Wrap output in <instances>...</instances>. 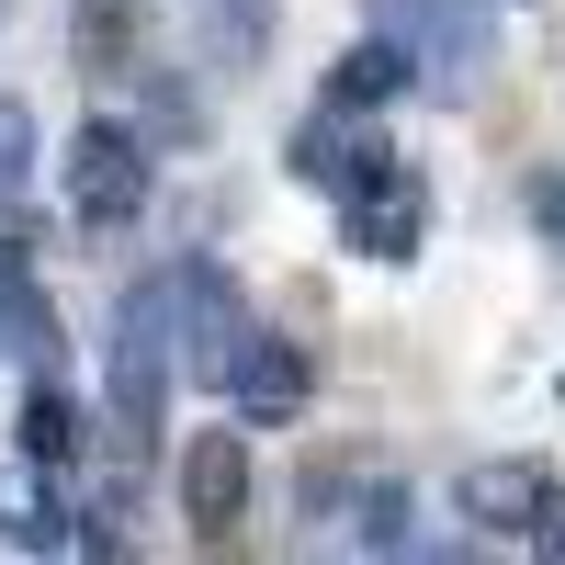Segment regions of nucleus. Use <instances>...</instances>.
Segmentation results:
<instances>
[{
    "mask_svg": "<svg viewBox=\"0 0 565 565\" xmlns=\"http://www.w3.org/2000/svg\"><path fill=\"white\" fill-rule=\"evenodd\" d=\"M181 306H170V271H136L125 295H114V340H103V362H114V418L136 441H159V418H170V385H181Z\"/></svg>",
    "mask_w": 565,
    "mask_h": 565,
    "instance_id": "f257e3e1",
    "label": "nucleus"
},
{
    "mask_svg": "<svg viewBox=\"0 0 565 565\" xmlns=\"http://www.w3.org/2000/svg\"><path fill=\"white\" fill-rule=\"evenodd\" d=\"M340 238L362 260H418V249H430V181H418L396 148H373L351 170V193H340Z\"/></svg>",
    "mask_w": 565,
    "mask_h": 565,
    "instance_id": "f03ea898",
    "label": "nucleus"
},
{
    "mask_svg": "<svg viewBox=\"0 0 565 565\" xmlns=\"http://www.w3.org/2000/svg\"><path fill=\"white\" fill-rule=\"evenodd\" d=\"M68 204H79V226H136L148 215V136L90 114L68 136Z\"/></svg>",
    "mask_w": 565,
    "mask_h": 565,
    "instance_id": "7ed1b4c3",
    "label": "nucleus"
},
{
    "mask_svg": "<svg viewBox=\"0 0 565 565\" xmlns=\"http://www.w3.org/2000/svg\"><path fill=\"white\" fill-rule=\"evenodd\" d=\"M373 34H385L418 79H441V90H463L487 68V23L463 12V0H373Z\"/></svg>",
    "mask_w": 565,
    "mask_h": 565,
    "instance_id": "20e7f679",
    "label": "nucleus"
},
{
    "mask_svg": "<svg viewBox=\"0 0 565 565\" xmlns=\"http://www.w3.org/2000/svg\"><path fill=\"white\" fill-rule=\"evenodd\" d=\"M306 396H317L306 340H282V328H249L238 373H226V407H238V430H295V418H306Z\"/></svg>",
    "mask_w": 565,
    "mask_h": 565,
    "instance_id": "39448f33",
    "label": "nucleus"
},
{
    "mask_svg": "<svg viewBox=\"0 0 565 565\" xmlns=\"http://www.w3.org/2000/svg\"><path fill=\"white\" fill-rule=\"evenodd\" d=\"M170 306H181V373L226 385L238 351H249V317H238V295H226V271H215V260H181V271H170Z\"/></svg>",
    "mask_w": 565,
    "mask_h": 565,
    "instance_id": "423d86ee",
    "label": "nucleus"
},
{
    "mask_svg": "<svg viewBox=\"0 0 565 565\" xmlns=\"http://www.w3.org/2000/svg\"><path fill=\"white\" fill-rule=\"evenodd\" d=\"M181 521L193 532L249 521V430H193V452H181Z\"/></svg>",
    "mask_w": 565,
    "mask_h": 565,
    "instance_id": "0eeeda50",
    "label": "nucleus"
},
{
    "mask_svg": "<svg viewBox=\"0 0 565 565\" xmlns=\"http://www.w3.org/2000/svg\"><path fill=\"white\" fill-rule=\"evenodd\" d=\"M0 543L34 554V565H57V543H68V498H57V476L0 463Z\"/></svg>",
    "mask_w": 565,
    "mask_h": 565,
    "instance_id": "6e6552de",
    "label": "nucleus"
},
{
    "mask_svg": "<svg viewBox=\"0 0 565 565\" xmlns=\"http://www.w3.org/2000/svg\"><path fill=\"white\" fill-rule=\"evenodd\" d=\"M452 509L476 532H532V509H543V463H463L452 476Z\"/></svg>",
    "mask_w": 565,
    "mask_h": 565,
    "instance_id": "1a4fd4ad",
    "label": "nucleus"
},
{
    "mask_svg": "<svg viewBox=\"0 0 565 565\" xmlns=\"http://www.w3.org/2000/svg\"><path fill=\"white\" fill-rule=\"evenodd\" d=\"M79 452H90V418H79V396L34 373V385H23V463H34V476H68Z\"/></svg>",
    "mask_w": 565,
    "mask_h": 565,
    "instance_id": "9d476101",
    "label": "nucleus"
},
{
    "mask_svg": "<svg viewBox=\"0 0 565 565\" xmlns=\"http://www.w3.org/2000/svg\"><path fill=\"white\" fill-rule=\"evenodd\" d=\"M418 68L396 57V45L385 34H373V45H351V57L340 68H328V114H373V103H396V90H407Z\"/></svg>",
    "mask_w": 565,
    "mask_h": 565,
    "instance_id": "9b49d317",
    "label": "nucleus"
},
{
    "mask_svg": "<svg viewBox=\"0 0 565 565\" xmlns=\"http://www.w3.org/2000/svg\"><path fill=\"white\" fill-rule=\"evenodd\" d=\"M45 340H57V317H45V295H34V271H23V249L12 238H0V351H45Z\"/></svg>",
    "mask_w": 565,
    "mask_h": 565,
    "instance_id": "f8f14e48",
    "label": "nucleus"
},
{
    "mask_svg": "<svg viewBox=\"0 0 565 565\" xmlns=\"http://www.w3.org/2000/svg\"><path fill=\"white\" fill-rule=\"evenodd\" d=\"M79 532V554L90 565H136V498L125 487H103V498H90V521H68Z\"/></svg>",
    "mask_w": 565,
    "mask_h": 565,
    "instance_id": "ddd939ff",
    "label": "nucleus"
},
{
    "mask_svg": "<svg viewBox=\"0 0 565 565\" xmlns=\"http://www.w3.org/2000/svg\"><path fill=\"white\" fill-rule=\"evenodd\" d=\"M23 181H34V114L12 103V90H0V204H12Z\"/></svg>",
    "mask_w": 565,
    "mask_h": 565,
    "instance_id": "4468645a",
    "label": "nucleus"
},
{
    "mask_svg": "<svg viewBox=\"0 0 565 565\" xmlns=\"http://www.w3.org/2000/svg\"><path fill=\"white\" fill-rule=\"evenodd\" d=\"M407 532H418L407 521V487H373L362 498V554H407Z\"/></svg>",
    "mask_w": 565,
    "mask_h": 565,
    "instance_id": "2eb2a0df",
    "label": "nucleus"
},
{
    "mask_svg": "<svg viewBox=\"0 0 565 565\" xmlns=\"http://www.w3.org/2000/svg\"><path fill=\"white\" fill-rule=\"evenodd\" d=\"M215 45L226 57H260L271 45V0H215Z\"/></svg>",
    "mask_w": 565,
    "mask_h": 565,
    "instance_id": "dca6fc26",
    "label": "nucleus"
},
{
    "mask_svg": "<svg viewBox=\"0 0 565 565\" xmlns=\"http://www.w3.org/2000/svg\"><path fill=\"white\" fill-rule=\"evenodd\" d=\"M532 226H543V249H565V170H532Z\"/></svg>",
    "mask_w": 565,
    "mask_h": 565,
    "instance_id": "f3484780",
    "label": "nucleus"
},
{
    "mask_svg": "<svg viewBox=\"0 0 565 565\" xmlns=\"http://www.w3.org/2000/svg\"><path fill=\"white\" fill-rule=\"evenodd\" d=\"M532 554L565 565V476H543V509H532Z\"/></svg>",
    "mask_w": 565,
    "mask_h": 565,
    "instance_id": "a211bd4d",
    "label": "nucleus"
}]
</instances>
